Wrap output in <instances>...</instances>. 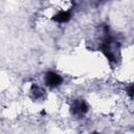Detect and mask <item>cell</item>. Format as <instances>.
I'll return each mask as SVG.
<instances>
[{"instance_id": "6da1fadb", "label": "cell", "mask_w": 134, "mask_h": 134, "mask_svg": "<svg viewBox=\"0 0 134 134\" xmlns=\"http://www.w3.org/2000/svg\"><path fill=\"white\" fill-rule=\"evenodd\" d=\"M62 82H63L62 76L53 71H48L45 75V84L50 88H55L60 86Z\"/></svg>"}, {"instance_id": "5b68a950", "label": "cell", "mask_w": 134, "mask_h": 134, "mask_svg": "<svg viewBox=\"0 0 134 134\" xmlns=\"http://www.w3.org/2000/svg\"><path fill=\"white\" fill-rule=\"evenodd\" d=\"M93 134H97V133H93Z\"/></svg>"}, {"instance_id": "3957f363", "label": "cell", "mask_w": 134, "mask_h": 134, "mask_svg": "<svg viewBox=\"0 0 134 134\" xmlns=\"http://www.w3.org/2000/svg\"><path fill=\"white\" fill-rule=\"evenodd\" d=\"M70 18H71V12L70 10H61L59 14H57L52 17V20L58 22V23H65L67 21H69Z\"/></svg>"}, {"instance_id": "277c9868", "label": "cell", "mask_w": 134, "mask_h": 134, "mask_svg": "<svg viewBox=\"0 0 134 134\" xmlns=\"http://www.w3.org/2000/svg\"><path fill=\"white\" fill-rule=\"evenodd\" d=\"M30 93H31V95H32V97H34L35 99H39V98H41V97L43 96L44 90H43V88H41L40 86L34 84V85L31 86Z\"/></svg>"}, {"instance_id": "7a4b0ae2", "label": "cell", "mask_w": 134, "mask_h": 134, "mask_svg": "<svg viewBox=\"0 0 134 134\" xmlns=\"http://www.w3.org/2000/svg\"><path fill=\"white\" fill-rule=\"evenodd\" d=\"M71 111L74 114H84L88 111V106L84 100H75L71 107Z\"/></svg>"}]
</instances>
